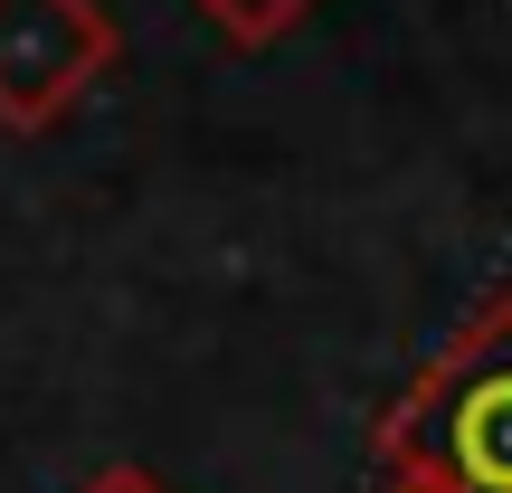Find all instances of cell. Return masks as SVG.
Instances as JSON below:
<instances>
[{
  "label": "cell",
  "mask_w": 512,
  "mask_h": 493,
  "mask_svg": "<svg viewBox=\"0 0 512 493\" xmlns=\"http://www.w3.org/2000/svg\"><path fill=\"white\" fill-rule=\"evenodd\" d=\"M380 475L437 493H512V294H494L380 418Z\"/></svg>",
  "instance_id": "1"
},
{
  "label": "cell",
  "mask_w": 512,
  "mask_h": 493,
  "mask_svg": "<svg viewBox=\"0 0 512 493\" xmlns=\"http://www.w3.org/2000/svg\"><path fill=\"white\" fill-rule=\"evenodd\" d=\"M114 48L124 29L105 0H0V124L48 133L114 67Z\"/></svg>",
  "instance_id": "2"
},
{
  "label": "cell",
  "mask_w": 512,
  "mask_h": 493,
  "mask_svg": "<svg viewBox=\"0 0 512 493\" xmlns=\"http://www.w3.org/2000/svg\"><path fill=\"white\" fill-rule=\"evenodd\" d=\"M190 10H200L209 29L228 38V48H275V38H285L294 19L313 10V0H190Z\"/></svg>",
  "instance_id": "3"
},
{
  "label": "cell",
  "mask_w": 512,
  "mask_h": 493,
  "mask_svg": "<svg viewBox=\"0 0 512 493\" xmlns=\"http://www.w3.org/2000/svg\"><path fill=\"white\" fill-rule=\"evenodd\" d=\"M86 493H171L152 465H105V475H86Z\"/></svg>",
  "instance_id": "4"
}]
</instances>
